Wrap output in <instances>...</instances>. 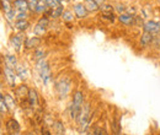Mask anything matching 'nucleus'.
Returning <instances> with one entry per match:
<instances>
[{
	"mask_svg": "<svg viewBox=\"0 0 160 135\" xmlns=\"http://www.w3.org/2000/svg\"><path fill=\"white\" fill-rule=\"evenodd\" d=\"M63 12H64V7H63V6H58L57 9L52 10V12H51V16H49V19H53V20L59 19V17H62Z\"/></svg>",
	"mask_w": 160,
	"mask_h": 135,
	"instance_id": "26",
	"label": "nucleus"
},
{
	"mask_svg": "<svg viewBox=\"0 0 160 135\" xmlns=\"http://www.w3.org/2000/svg\"><path fill=\"white\" fill-rule=\"evenodd\" d=\"M46 32H47V27H43V26L38 25V23L35 25V27H33V33H35V36H37V37H43V36L46 35Z\"/></svg>",
	"mask_w": 160,
	"mask_h": 135,
	"instance_id": "24",
	"label": "nucleus"
},
{
	"mask_svg": "<svg viewBox=\"0 0 160 135\" xmlns=\"http://www.w3.org/2000/svg\"><path fill=\"white\" fill-rule=\"evenodd\" d=\"M84 107V95L81 91H75L73 95V101L70 103V117L72 119H78L80 112Z\"/></svg>",
	"mask_w": 160,
	"mask_h": 135,
	"instance_id": "1",
	"label": "nucleus"
},
{
	"mask_svg": "<svg viewBox=\"0 0 160 135\" xmlns=\"http://www.w3.org/2000/svg\"><path fill=\"white\" fill-rule=\"evenodd\" d=\"M15 71H16V75L20 77L21 80H25V79H27V76H28V70H27L26 65H23V64H19L16 66Z\"/></svg>",
	"mask_w": 160,
	"mask_h": 135,
	"instance_id": "19",
	"label": "nucleus"
},
{
	"mask_svg": "<svg viewBox=\"0 0 160 135\" xmlns=\"http://www.w3.org/2000/svg\"><path fill=\"white\" fill-rule=\"evenodd\" d=\"M25 39H26V37L22 33H14V35H11V37H10V46L14 48V51L16 53H20L21 52V48L23 47Z\"/></svg>",
	"mask_w": 160,
	"mask_h": 135,
	"instance_id": "6",
	"label": "nucleus"
},
{
	"mask_svg": "<svg viewBox=\"0 0 160 135\" xmlns=\"http://www.w3.org/2000/svg\"><path fill=\"white\" fill-rule=\"evenodd\" d=\"M4 101H5V103H6L9 111H12V109L15 108L16 101H15V98L11 96L10 94H4Z\"/></svg>",
	"mask_w": 160,
	"mask_h": 135,
	"instance_id": "20",
	"label": "nucleus"
},
{
	"mask_svg": "<svg viewBox=\"0 0 160 135\" xmlns=\"http://www.w3.org/2000/svg\"><path fill=\"white\" fill-rule=\"evenodd\" d=\"M27 2H28V7H30V11L35 12V9L37 7V5H38L40 0H27Z\"/></svg>",
	"mask_w": 160,
	"mask_h": 135,
	"instance_id": "34",
	"label": "nucleus"
},
{
	"mask_svg": "<svg viewBox=\"0 0 160 135\" xmlns=\"http://www.w3.org/2000/svg\"><path fill=\"white\" fill-rule=\"evenodd\" d=\"M4 16H5V20H6L10 25H14V23H15L14 21H16V10L12 9V10H10V11L5 12Z\"/></svg>",
	"mask_w": 160,
	"mask_h": 135,
	"instance_id": "23",
	"label": "nucleus"
},
{
	"mask_svg": "<svg viewBox=\"0 0 160 135\" xmlns=\"http://www.w3.org/2000/svg\"><path fill=\"white\" fill-rule=\"evenodd\" d=\"M42 135H52L47 128H42Z\"/></svg>",
	"mask_w": 160,
	"mask_h": 135,
	"instance_id": "38",
	"label": "nucleus"
},
{
	"mask_svg": "<svg viewBox=\"0 0 160 135\" xmlns=\"http://www.w3.org/2000/svg\"><path fill=\"white\" fill-rule=\"evenodd\" d=\"M40 1H46V0H40Z\"/></svg>",
	"mask_w": 160,
	"mask_h": 135,
	"instance_id": "43",
	"label": "nucleus"
},
{
	"mask_svg": "<svg viewBox=\"0 0 160 135\" xmlns=\"http://www.w3.org/2000/svg\"><path fill=\"white\" fill-rule=\"evenodd\" d=\"M100 11L101 12H106V14H111V12H115V6L111 5V4H103L102 6H100Z\"/></svg>",
	"mask_w": 160,
	"mask_h": 135,
	"instance_id": "29",
	"label": "nucleus"
},
{
	"mask_svg": "<svg viewBox=\"0 0 160 135\" xmlns=\"http://www.w3.org/2000/svg\"><path fill=\"white\" fill-rule=\"evenodd\" d=\"M27 99H28V103H30L31 108L38 107V104H40V97H38V94H37V91H36V90L30 89V92H28Z\"/></svg>",
	"mask_w": 160,
	"mask_h": 135,
	"instance_id": "14",
	"label": "nucleus"
},
{
	"mask_svg": "<svg viewBox=\"0 0 160 135\" xmlns=\"http://www.w3.org/2000/svg\"><path fill=\"white\" fill-rule=\"evenodd\" d=\"M26 135H35V134H32V133H27Z\"/></svg>",
	"mask_w": 160,
	"mask_h": 135,
	"instance_id": "42",
	"label": "nucleus"
},
{
	"mask_svg": "<svg viewBox=\"0 0 160 135\" xmlns=\"http://www.w3.org/2000/svg\"><path fill=\"white\" fill-rule=\"evenodd\" d=\"M46 10H47V5H46V2H44V1H40L38 5H37V7L35 9V14L43 15V14L46 12Z\"/></svg>",
	"mask_w": 160,
	"mask_h": 135,
	"instance_id": "28",
	"label": "nucleus"
},
{
	"mask_svg": "<svg viewBox=\"0 0 160 135\" xmlns=\"http://www.w3.org/2000/svg\"><path fill=\"white\" fill-rule=\"evenodd\" d=\"M70 87H72V81L68 77H62L56 82V91L59 98H65L68 96Z\"/></svg>",
	"mask_w": 160,
	"mask_h": 135,
	"instance_id": "4",
	"label": "nucleus"
},
{
	"mask_svg": "<svg viewBox=\"0 0 160 135\" xmlns=\"http://www.w3.org/2000/svg\"><path fill=\"white\" fill-rule=\"evenodd\" d=\"M159 53H160V48H159Z\"/></svg>",
	"mask_w": 160,
	"mask_h": 135,
	"instance_id": "44",
	"label": "nucleus"
},
{
	"mask_svg": "<svg viewBox=\"0 0 160 135\" xmlns=\"http://www.w3.org/2000/svg\"><path fill=\"white\" fill-rule=\"evenodd\" d=\"M90 118H91L90 104H89V103H85L84 107H82V109H81V112H80L79 117H78V119H77V122H78V124H79L81 132H84V130L88 128V125H89V123H90Z\"/></svg>",
	"mask_w": 160,
	"mask_h": 135,
	"instance_id": "3",
	"label": "nucleus"
},
{
	"mask_svg": "<svg viewBox=\"0 0 160 135\" xmlns=\"http://www.w3.org/2000/svg\"><path fill=\"white\" fill-rule=\"evenodd\" d=\"M154 38H155V36H154V35H150V33L143 32V33H142V36H140V38H139V46L140 47H148V46H152Z\"/></svg>",
	"mask_w": 160,
	"mask_h": 135,
	"instance_id": "15",
	"label": "nucleus"
},
{
	"mask_svg": "<svg viewBox=\"0 0 160 135\" xmlns=\"http://www.w3.org/2000/svg\"><path fill=\"white\" fill-rule=\"evenodd\" d=\"M4 66H8V68H11V69H16V66L19 65V61L15 54H5L4 57Z\"/></svg>",
	"mask_w": 160,
	"mask_h": 135,
	"instance_id": "13",
	"label": "nucleus"
},
{
	"mask_svg": "<svg viewBox=\"0 0 160 135\" xmlns=\"http://www.w3.org/2000/svg\"><path fill=\"white\" fill-rule=\"evenodd\" d=\"M30 26H31V23H30V21H28V20H16V21H15V23H14L15 30H16V31H19L20 33L26 32V31L30 28Z\"/></svg>",
	"mask_w": 160,
	"mask_h": 135,
	"instance_id": "16",
	"label": "nucleus"
},
{
	"mask_svg": "<svg viewBox=\"0 0 160 135\" xmlns=\"http://www.w3.org/2000/svg\"><path fill=\"white\" fill-rule=\"evenodd\" d=\"M84 6L86 7V10L89 12H98L100 11V5L95 1V0H84Z\"/></svg>",
	"mask_w": 160,
	"mask_h": 135,
	"instance_id": "18",
	"label": "nucleus"
},
{
	"mask_svg": "<svg viewBox=\"0 0 160 135\" xmlns=\"http://www.w3.org/2000/svg\"><path fill=\"white\" fill-rule=\"evenodd\" d=\"M4 76L5 80L8 82V85L10 87H15V81H16V71L15 69H11V68H8V66H4Z\"/></svg>",
	"mask_w": 160,
	"mask_h": 135,
	"instance_id": "10",
	"label": "nucleus"
},
{
	"mask_svg": "<svg viewBox=\"0 0 160 135\" xmlns=\"http://www.w3.org/2000/svg\"><path fill=\"white\" fill-rule=\"evenodd\" d=\"M49 22H51L49 17H48V16H46L44 14H43L40 19H38V21H37V23H38V25L43 26V27H47V28H48V26H49Z\"/></svg>",
	"mask_w": 160,
	"mask_h": 135,
	"instance_id": "31",
	"label": "nucleus"
},
{
	"mask_svg": "<svg viewBox=\"0 0 160 135\" xmlns=\"http://www.w3.org/2000/svg\"><path fill=\"white\" fill-rule=\"evenodd\" d=\"M28 92H30V89H28L27 85H25V84H21V85H19V86L15 89V95L19 97V98H21V101L27 98Z\"/></svg>",
	"mask_w": 160,
	"mask_h": 135,
	"instance_id": "17",
	"label": "nucleus"
},
{
	"mask_svg": "<svg viewBox=\"0 0 160 135\" xmlns=\"http://www.w3.org/2000/svg\"><path fill=\"white\" fill-rule=\"evenodd\" d=\"M44 2H46V5H47V9H52V10H54V9H57V7L59 6L54 0H46Z\"/></svg>",
	"mask_w": 160,
	"mask_h": 135,
	"instance_id": "35",
	"label": "nucleus"
},
{
	"mask_svg": "<svg viewBox=\"0 0 160 135\" xmlns=\"http://www.w3.org/2000/svg\"><path fill=\"white\" fill-rule=\"evenodd\" d=\"M62 19L65 23H72L75 19V15H74L73 10H64V12L62 15Z\"/></svg>",
	"mask_w": 160,
	"mask_h": 135,
	"instance_id": "21",
	"label": "nucleus"
},
{
	"mask_svg": "<svg viewBox=\"0 0 160 135\" xmlns=\"http://www.w3.org/2000/svg\"><path fill=\"white\" fill-rule=\"evenodd\" d=\"M12 6L18 12H28L30 11L27 0H14Z\"/></svg>",
	"mask_w": 160,
	"mask_h": 135,
	"instance_id": "12",
	"label": "nucleus"
},
{
	"mask_svg": "<svg viewBox=\"0 0 160 135\" xmlns=\"http://www.w3.org/2000/svg\"><path fill=\"white\" fill-rule=\"evenodd\" d=\"M0 9L2 10L4 14L8 12V11H10V10H12V9H14L12 1H11V0H1V1H0Z\"/></svg>",
	"mask_w": 160,
	"mask_h": 135,
	"instance_id": "22",
	"label": "nucleus"
},
{
	"mask_svg": "<svg viewBox=\"0 0 160 135\" xmlns=\"http://www.w3.org/2000/svg\"><path fill=\"white\" fill-rule=\"evenodd\" d=\"M41 43H42V38L37 37V36H33V37H27L25 39V43H23V48L26 51H30V49H37L40 48Z\"/></svg>",
	"mask_w": 160,
	"mask_h": 135,
	"instance_id": "8",
	"label": "nucleus"
},
{
	"mask_svg": "<svg viewBox=\"0 0 160 135\" xmlns=\"http://www.w3.org/2000/svg\"><path fill=\"white\" fill-rule=\"evenodd\" d=\"M101 19L105 20V21H108V22H115L116 21V15L115 12H111V14H106V12H101Z\"/></svg>",
	"mask_w": 160,
	"mask_h": 135,
	"instance_id": "30",
	"label": "nucleus"
},
{
	"mask_svg": "<svg viewBox=\"0 0 160 135\" xmlns=\"http://www.w3.org/2000/svg\"><path fill=\"white\" fill-rule=\"evenodd\" d=\"M53 129H54V132H56L57 135H64V133H65V128H64L63 123L59 122V120L53 123Z\"/></svg>",
	"mask_w": 160,
	"mask_h": 135,
	"instance_id": "25",
	"label": "nucleus"
},
{
	"mask_svg": "<svg viewBox=\"0 0 160 135\" xmlns=\"http://www.w3.org/2000/svg\"><path fill=\"white\" fill-rule=\"evenodd\" d=\"M143 32L150 33V35H159L160 33V21L155 20H148L143 25Z\"/></svg>",
	"mask_w": 160,
	"mask_h": 135,
	"instance_id": "5",
	"label": "nucleus"
},
{
	"mask_svg": "<svg viewBox=\"0 0 160 135\" xmlns=\"http://www.w3.org/2000/svg\"><path fill=\"white\" fill-rule=\"evenodd\" d=\"M36 69L40 74L42 82L44 85H48V82L52 79V71H51V66H49L48 61L46 59H41L38 61H36Z\"/></svg>",
	"mask_w": 160,
	"mask_h": 135,
	"instance_id": "2",
	"label": "nucleus"
},
{
	"mask_svg": "<svg viewBox=\"0 0 160 135\" xmlns=\"http://www.w3.org/2000/svg\"><path fill=\"white\" fill-rule=\"evenodd\" d=\"M91 135H108V134H107V130L105 128H102V127H95L92 129Z\"/></svg>",
	"mask_w": 160,
	"mask_h": 135,
	"instance_id": "33",
	"label": "nucleus"
},
{
	"mask_svg": "<svg viewBox=\"0 0 160 135\" xmlns=\"http://www.w3.org/2000/svg\"><path fill=\"white\" fill-rule=\"evenodd\" d=\"M159 35H160V33H159Z\"/></svg>",
	"mask_w": 160,
	"mask_h": 135,
	"instance_id": "45",
	"label": "nucleus"
},
{
	"mask_svg": "<svg viewBox=\"0 0 160 135\" xmlns=\"http://www.w3.org/2000/svg\"><path fill=\"white\" fill-rule=\"evenodd\" d=\"M54 1H56V2H57L59 6H63V0H54Z\"/></svg>",
	"mask_w": 160,
	"mask_h": 135,
	"instance_id": "40",
	"label": "nucleus"
},
{
	"mask_svg": "<svg viewBox=\"0 0 160 135\" xmlns=\"http://www.w3.org/2000/svg\"><path fill=\"white\" fill-rule=\"evenodd\" d=\"M1 118H2V114H0V123H1Z\"/></svg>",
	"mask_w": 160,
	"mask_h": 135,
	"instance_id": "41",
	"label": "nucleus"
},
{
	"mask_svg": "<svg viewBox=\"0 0 160 135\" xmlns=\"http://www.w3.org/2000/svg\"><path fill=\"white\" fill-rule=\"evenodd\" d=\"M28 12H18L16 11V20H27Z\"/></svg>",
	"mask_w": 160,
	"mask_h": 135,
	"instance_id": "37",
	"label": "nucleus"
},
{
	"mask_svg": "<svg viewBox=\"0 0 160 135\" xmlns=\"http://www.w3.org/2000/svg\"><path fill=\"white\" fill-rule=\"evenodd\" d=\"M95 1H96V2H98L100 6H102L103 4H106V0H95Z\"/></svg>",
	"mask_w": 160,
	"mask_h": 135,
	"instance_id": "39",
	"label": "nucleus"
},
{
	"mask_svg": "<svg viewBox=\"0 0 160 135\" xmlns=\"http://www.w3.org/2000/svg\"><path fill=\"white\" fill-rule=\"evenodd\" d=\"M6 112H9V109H8V106L4 101V94H0V114H4Z\"/></svg>",
	"mask_w": 160,
	"mask_h": 135,
	"instance_id": "32",
	"label": "nucleus"
},
{
	"mask_svg": "<svg viewBox=\"0 0 160 135\" xmlns=\"http://www.w3.org/2000/svg\"><path fill=\"white\" fill-rule=\"evenodd\" d=\"M117 20H118L120 23L124 25V26H133V25H136V15H131V14H127V12L118 15Z\"/></svg>",
	"mask_w": 160,
	"mask_h": 135,
	"instance_id": "11",
	"label": "nucleus"
},
{
	"mask_svg": "<svg viewBox=\"0 0 160 135\" xmlns=\"http://www.w3.org/2000/svg\"><path fill=\"white\" fill-rule=\"evenodd\" d=\"M73 12H74L75 17L79 20L86 19L89 16V11L86 10V7L84 6L82 2H77L73 5Z\"/></svg>",
	"mask_w": 160,
	"mask_h": 135,
	"instance_id": "9",
	"label": "nucleus"
},
{
	"mask_svg": "<svg viewBox=\"0 0 160 135\" xmlns=\"http://www.w3.org/2000/svg\"><path fill=\"white\" fill-rule=\"evenodd\" d=\"M5 128H6V132L10 135H18L20 133V124L14 118H9L5 122Z\"/></svg>",
	"mask_w": 160,
	"mask_h": 135,
	"instance_id": "7",
	"label": "nucleus"
},
{
	"mask_svg": "<svg viewBox=\"0 0 160 135\" xmlns=\"http://www.w3.org/2000/svg\"><path fill=\"white\" fill-rule=\"evenodd\" d=\"M44 55H46V52L42 48H37V49L33 51V59L36 61H38L41 59H44Z\"/></svg>",
	"mask_w": 160,
	"mask_h": 135,
	"instance_id": "27",
	"label": "nucleus"
},
{
	"mask_svg": "<svg viewBox=\"0 0 160 135\" xmlns=\"http://www.w3.org/2000/svg\"><path fill=\"white\" fill-rule=\"evenodd\" d=\"M115 10L121 15V14H124V12L127 11V6H126L124 4H117V5L115 6Z\"/></svg>",
	"mask_w": 160,
	"mask_h": 135,
	"instance_id": "36",
	"label": "nucleus"
}]
</instances>
